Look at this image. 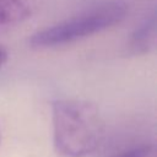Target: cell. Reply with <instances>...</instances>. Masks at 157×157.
Wrapping results in <instances>:
<instances>
[{"label": "cell", "mask_w": 157, "mask_h": 157, "mask_svg": "<svg viewBox=\"0 0 157 157\" xmlns=\"http://www.w3.org/2000/svg\"><path fill=\"white\" fill-rule=\"evenodd\" d=\"M110 157H156V147L153 145H142L126 151H121Z\"/></svg>", "instance_id": "obj_5"}, {"label": "cell", "mask_w": 157, "mask_h": 157, "mask_svg": "<svg viewBox=\"0 0 157 157\" xmlns=\"http://www.w3.org/2000/svg\"><path fill=\"white\" fill-rule=\"evenodd\" d=\"M53 141L63 157H85L103 137V121L96 105L81 99H58L52 107Z\"/></svg>", "instance_id": "obj_1"}, {"label": "cell", "mask_w": 157, "mask_h": 157, "mask_svg": "<svg viewBox=\"0 0 157 157\" xmlns=\"http://www.w3.org/2000/svg\"><path fill=\"white\" fill-rule=\"evenodd\" d=\"M7 58H9V53H7V49L0 44V67H2L5 65V63L7 61Z\"/></svg>", "instance_id": "obj_6"}, {"label": "cell", "mask_w": 157, "mask_h": 157, "mask_svg": "<svg viewBox=\"0 0 157 157\" xmlns=\"http://www.w3.org/2000/svg\"><path fill=\"white\" fill-rule=\"evenodd\" d=\"M128 13L123 0H105L53 26L37 31L28 38L33 48L61 47L114 27Z\"/></svg>", "instance_id": "obj_2"}, {"label": "cell", "mask_w": 157, "mask_h": 157, "mask_svg": "<svg viewBox=\"0 0 157 157\" xmlns=\"http://www.w3.org/2000/svg\"><path fill=\"white\" fill-rule=\"evenodd\" d=\"M0 144H1V132H0Z\"/></svg>", "instance_id": "obj_7"}, {"label": "cell", "mask_w": 157, "mask_h": 157, "mask_svg": "<svg viewBox=\"0 0 157 157\" xmlns=\"http://www.w3.org/2000/svg\"><path fill=\"white\" fill-rule=\"evenodd\" d=\"M29 15V6L23 0H0V25L23 21Z\"/></svg>", "instance_id": "obj_4"}, {"label": "cell", "mask_w": 157, "mask_h": 157, "mask_svg": "<svg viewBox=\"0 0 157 157\" xmlns=\"http://www.w3.org/2000/svg\"><path fill=\"white\" fill-rule=\"evenodd\" d=\"M156 45V15L152 11L144 22L132 32L128 42V52L131 55H145Z\"/></svg>", "instance_id": "obj_3"}]
</instances>
